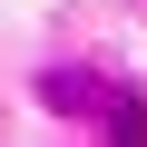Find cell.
<instances>
[{
    "mask_svg": "<svg viewBox=\"0 0 147 147\" xmlns=\"http://www.w3.org/2000/svg\"><path fill=\"white\" fill-rule=\"evenodd\" d=\"M108 137H118V147H147V108H137V98H108Z\"/></svg>",
    "mask_w": 147,
    "mask_h": 147,
    "instance_id": "cell-1",
    "label": "cell"
}]
</instances>
